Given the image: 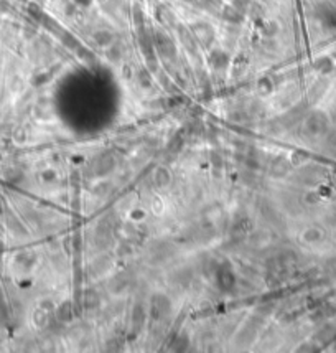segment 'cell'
I'll list each match as a JSON object with an SVG mask.
<instances>
[{
	"label": "cell",
	"instance_id": "cell-1",
	"mask_svg": "<svg viewBox=\"0 0 336 353\" xmlns=\"http://www.w3.org/2000/svg\"><path fill=\"white\" fill-rule=\"evenodd\" d=\"M150 309H152V317L155 320H162L171 310V302L165 294H155L150 301Z\"/></svg>",
	"mask_w": 336,
	"mask_h": 353
},
{
	"label": "cell",
	"instance_id": "cell-2",
	"mask_svg": "<svg viewBox=\"0 0 336 353\" xmlns=\"http://www.w3.org/2000/svg\"><path fill=\"white\" fill-rule=\"evenodd\" d=\"M114 169H116V158H114V155L110 152L101 154V155L96 158L94 165H92V172H94L96 176L109 175Z\"/></svg>",
	"mask_w": 336,
	"mask_h": 353
},
{
	"label": "cell",
	"instance_id": "cell-3",
	"mask_svg": "<svg viewBox=\"0 0 336 353\" xmlns=\"http://www.w3.org/2000/svg\"><path fill=\"white\" fill-rule=\"evenodd\" d=\"M171 253H175L173 244L170 243H158V244L153 246L152 253H150V258H152V263H163L167 261L168 258L171 256Z\"/></svg>",
	"mask_w": 336,
	"mask_h": 353
},
{
	"label": "cell",
	"instance_id": "cell-4",
	"mask_svg": "<svg viewBox=\"0 0 336 353\" xmlns=\"http://www.w3.org/2000/svg\"><path fill=\"white\" fill-rule=\"evenodd\" d=\"M153 185L157 190H167L171 185V174L165 167H158L153 174Z\"/></svg>",
	"mask_w": 336,
	"mask_h": 353
},
{
	"label": "cell",
	"instance_id": "cell-5",
	"mask_svg": "<svg viewBox=\"0 0 336 353\" xmlns=\"http://www.w3.org/2000/svg\"><path fill=\"white\" fill-rule=\"evenodd\" d=\"M287 172H289V164H287L285 158L275 157L269 164V175L273 176V178H282V176L287 175Z\"/></svg>",
	"mask_w": 336,
	"mask_h": 353
},
{
	"label": "cell",
	"instance_id": "cell-6",
	"mask_svg": "<svg viewBox=\"0 0 336 353\" xmlns=\"http://www.w3.org/2000/svg\"><path fill=\"white\" fill-rule=\"evenodd\" d=\"M255 332H257V329L254 327V322H249V325H246V327L239 332V335L236 337L237 345H241V347L249 345V343L255 338Z\"/></svg>",
	"mask_w": 336,
	"mask_h": 353
},
{
	"label": "cell",
	"instance_id": "cell-7",
	"mask_svg": "<svg viewBox=\"0 0 336 353\" xmlns=\"http://www.w3.org/2000/svg\"><path fill=\"white\" fill-rule=\"evenodd\" d=\"M193 32H194V35H196V38L200 40L201 43H205V45H208V43L213 40V28H211L210 25H206V23L194 25L193 26Z\"/></svg>",
	"mask_w": 336,
	"mask_h": 353
},
{
	"label": "cell",
	"instance_id": "cell-8",
	"mask_svg": "<svg viewBox=\"0 0 336 353\" xmlns=\"http://www.w3.org/2000/svg\"><path fill=\"white\" fill-rule=\"evenodd\" d=\"M145 320V309L142 302H137L134 309H132V329L140 330Z\"/></svg>",
	"mask_w": 336,
	"mask_h": 353
},
{
	"label": "cell",
	"instance_id": "cell-9",
	"mask_svg": "<svg viewBox=\"0 0 336 353\" xmlns=\"http://www.w3.org/2000/svg\"><path fill=\"white\" fill-rule=\"evenodd\" d=\"M193 281V271L191 267H181L173 274V282L178 286H188Z\"/></svg>",
	"mask_w": 336,
	"mask_h": 353
},
{
	"label": "cell",
	"instance_id": "cell-10",
	"mask_svg": "<svg viewBox=\"0 0 336 353\" xmlns=\"http://www.w3.org/2000/svg\"><path fill=\"white\" fill-rule=\"evenodd\" d=\"M129 277H127V274L126 272H122V274H119L117 277H114L112 279V282H110V290H112L114 294H121L124 289L127 287V286H129Z\"/></svg>",
	"mask_w": 336,
	"mask_h": 353
},
{
	"label": "cell",
	"instance_id": "cell-11",
	"mask_svg": "<svg viewBox=\"0 0 336 353\" xmlns=\"http://www.w3.org/2000/svg\"><path fill=\"white\" fill-rule=\"evenodd\" d=\"M92 38H94L97 45L101 46H107L114 42V35L107 32V30H97V32L92 33Z\"/></svg>",
	"mask_w": 336,
	"mask_h": 353
},
{
	"label": "cell",
	"instance_id": "cell-12",
	"mask_svg": "<svg viewBox=\"0 0 336 353\" xmlns=\"http://www.w3.org/2000/svg\"><path fill=\"white\" fill-rule=\"evenodd\" d=\"M84 306H86V309H97L101 306V295L92 289L87 290L86 295H84Z\"/></svg>",
	"mask_w": 336,
	"mask_h": 353
},
{
	"label": "cell",
	"instance_id": "cell-13",
	"mask_svg": "<svg viewBox=\"0 0 336 353\" xmlns=\"http://www.w3.org/2000/svg\"><path fill=\"white\" fill-rule=\"evenodd\" d=\"M69 315H71V307H69V304H64V306H61L60 309V319L68 322L69 320Z\"/></svg>",
	"mask_w": 336,
	"mask_h": 353
},
{
	"label": "cell",
	"instance_id": "cell-14",
	"mask_svg": "<svg viewBox=\"0 0 336 353\" xmlns=\"http://www.w3.org/2000/svg\"><path fill=\"white\" fill-rule=\"evenodd\" d=\"M211 158H213V165H216V167H221V165H223V158H219V157H218V154H216V152H211Z\"/></svg>",
	"mask_w": 336,
	"mask_h": 353
},
{
	"label": "cell",
	"instance_id": "cell-15",
	"mask_svg": "<svg viewBox=\"0 0 336 353\" xmlns=\"http://www.w3.org/2000/svg\"><path fill=\"white\" fill-rule=\"evenodd\" d=\"M152 210L157 211V213L162 210V203H160V200H158V198H155V200L152 201Z\"/></svg>",
	"mask_w": 336,
	"mask_h": 353
},
{
	"label": "cell",
	"instance_id": "cell-16",
	"mask_svg": "<svg viewBox=\"0 0 336 353\" xmlns=\"http://www.w3.org/2000/svg\"><path fill=\"white\" fill-rule=\"evenodd\" d=\"M144 211H139V210H137V211H134V218L135 220H140V218H144Z\"/></svg>",
	"mask_w": 336,
	"mask_h": 353
}]
</instances>
